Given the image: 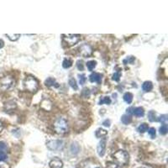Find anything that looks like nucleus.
Returning <instances> with one entry per match:
<instances>
[{"instance_id": "obj_1", "label": "nucleus", "mask_w": 168, "mask_h": 168, "mask_svg": "<svg viewBox=\"0 0 168 168\" xmlns=\"http://www.w3.org/2000/svg\"><path fill=\"white\" fill-rule=\"evenodd\" d=\"M54 129H55V130H56V132L57 134H60V135L66 134L69 130L68 122L64 118H61L60 117L54 123Z\"/></svg>"}, {"instance_id": "obj_2", "label": "nucleus", "mask_w": 168, "mask_h": 168, "mask_svg": "<svg viewBox=\"0 0 168 168\" xmlns=\"http://www.w3.org/2000/svg\"><path fill=\"white\" fill-rule=\"evenodd\" d=\"M113 157L114 160L116 161L117 164H119V166H124V165H126L128 163L129 159V156L126 151H116L113 155Z\"/></svg>"}, {"instance_id": "obj_3", "label": "nucleus", "mask_w": 168, "mask_h": 168, "mask_svg": "<svg viewBox=\"0 0 168 168\" xmlns=\"http://www.w3.org/2000/svg\"><path fill=\"white\" fill-rule=\"evenodd\" d=\"M15 84V81L12 77L10 76L3 77L0 79V90L3 92L8 91L12 88H14Z\"/></svg>"}, {"instance_id": "obj_4", "label": "nucleus", "mask_w": 168, "mask_h": 168, "mask_svg": "<svg viewBox=\"0 0 168 168\" xmlns=\"http://www.w3.org/2000/svg\"><path fill=\"white\" fill-rule=\"evenodd\" d=\"M24 86L26 90H28L31 93H35L37 91V89L39 88V83H38V81L36 80L35 77H28L24 79Z\"/></svg>"}, {"instance_id": "obj_5", "label": "nucleus", "mask_w": 168, "mask_h": 168, "mask_svg": "<svg viewBox=\"0 0 168 168\" xmlns=\"http://www.w3.org/2000/svg\"><path fill=\"white\" fill-rule=\"evenodd\" d=\"M63 40L64 41L70 46L76 45L79 40L80 36L79 35H74V34H70V35H63Z\"/></svg>"}, {"instance_id": "obj_6", "label": "nucleus", "mask_w": 168, "mask_h": 168, "mask_svg": "<svg viewBox=\"0 0 168 168\" xmlns=\"http://www.w3.org/2000/svg\"><path fill=\"white\" fill-rule=\"evenodd\" d=\"M79 53L82 56L88 57L90 56L93 53V49L88 44H82L79 48Z\"/></svg>"}, {"instance_id": "obj_7", "label": "nucleus", "mask_w": 168, "mask_h": 168, "mask_svg": "<svg viewBox=\"0 0 168 168\" xmlns=\"http://www.w3.org/2000/svg\"><path fill=\"white\" fill-rule=\"evenodd\" d=\"M63 143L62 140H50L46 143V146L51 151H57L62 148Z\"/></svg>"}, {"instance_id": "obj_8", "label": "nucleus", "mask_w": 168, "mask_h": 168, "mask_svg": "<svg viewBox=\"0 0 168 168\" xmlns=\"http://www.w3.org/2000/svg\"><path fill=\"white\" fill-rule=\"evenodd\" d=\"M105 148H106V139L102 140L97 147V154L99 156H104V153H105Z\"/></svg>"}, {"instance_id": "obj_9", "label": "nucleus", "mask_w": 168, "mask_h": 168, "mask_svg": "<svg viewBox=\"0 0 168 168\" xmlns=\"http://www.w3.org/2000/svg\"><path fill=\"white\" fill-rule=\"evenodd\" d=\"M50 168H62L63 167V162L60 160L58 157H55L54 159L50 161L49 163Z\"/></svg>"}, {"instance_id": "obj_10", "label": "nucleus", "mask_w": 168, "mask_h": 168, "mask_svg": "<svg viewBox=\"0 0 168 168\" xmlns=\"http://www.w3.org/2000/svg\"><path fill=\"white\" fill-rule=\"evenodd\" d=\"M89 79H90L91 82L100 83L102 81V75L100 73H97V72H93L89 76Z\"/></svg>"}, {"instance_id": "obj_11", "label": "nucleus", "mask_w": 168, "mask_h": 168, "mask_svg": "<svg viewBox=\"0 0 168 168\" xmlns=\"http://www.w3.org/2000/svg\"><path fill=\"white\" fill-rule=\"evenodd\" d=\"M45 84L47 87H55V88H58L59 87V84L56 82V80L54 78H51V77L47 78L46 80V82H45Z\"/></svg>"}, {"instance_id": "obj_12", "label": "nucleus", "mask_w": 168, "mask_h": 168, "mask_svg": "<svg viewBox=\"0 0 168 168\" xmlns=\"http://www.w3.org/2000/svg\"><path fill=\"white\" fill-rule=\"evenodd\" d=\"M15 108H16V104H15V102H14V101H9V102H8L7 104H5V107H4L6 112L13 111Z\"/></svg>"}, {"instance_id": "obj_13", "label": "nucleus", "mask_w": 168, "mask_h": 168, "mask_svg": "<svg viewBox=\"0 0 168 168\" xmlns=\"http://www.w3.org/2000/svg\"><path fill=\"white\" fill-rule=\"evenodd\" d=\"M133 113L136 115V117H142V116H144V109L141 108V107L136 108V109H134V110H133Z\"/></svg>"}, {"instance_id": "obj_14", "label": "nucleus", "mask_w": 168, "mask_h": 168, "mask_svg": "<svg viewBox=\"0 0 168 168\" xmlns=\"http://www.w3.org/2000/svg\"><path fill=\"white\" fill-rule=\"evenodd\" d=\"M107 135H108V132L105 129H97L96 130V132H95V136H96L97 138H104Z\"/></svg>"}, {"instance_id": "obj_15", "label": "nucleus", "mask_w": 168, "mask_h": 168, "mask_svg": "<svg viewBox=\"0 0 168 168\" xmlns=\"http://www.w3.org/2000/svg\"><path fill=\"white\" fill-rule=\"evenodd\" d=\"M153 88V85H152L151 82H144L142 85V89L144 90V92H150L151 91Z\"/></svg>"}, {"instance_id": "obj_16", "label": "nucleus", "mask_w": 168, "mask_h": 168, "mask_svg": "<svg viewBox=\"0 0 168 168\" xmlns=\"http://www.w3.org/2000/svg\"><path fill=\"white\" fill-rule=\"evenodd\" d=\"M124 100L125 103L127 104H131L132 101H133V94L130 93H126L124 95Z\"/></svg>"}, {"instance_id": "obj_17", "label": "nucleus", "mask_w": 168, "mask_h": 168, "mask_svg": "<svg viewBox=\"0 0 168 168\" xmlns=\"http://www.w3.org/2000/svg\"><path fill=\"white\" fill-rule=\"evenodd\" d=\"M121 121H122V123L124 124H129V123H131L132 119H131V117H130L129 115H128V114H124V115L122 116V118H121Z\"/></svg>"}, {"instance_id": "obj_18", "label": "nucleus", "mask_w": 168, "mask_h": 168, "mask_svg": "<svg viewBox=\"0 0 168 168\" xmlns=\"http://www.w3.org/2000/svg\"><path fill=\"white\" fill-rule=\"evenodd\" d=\"M111 104V98L109 97H103L100 100H99V105H102V104Z\"/></svg>"}, {"instance_id": "obj_19", "label": "nucleus", "mask_w": 168, "mask_h": 168, "mask_svg": "<svg viewBox=\"0 0 168 168\" xmlns=\"http://www.w3.org/2000/svg\"><path fill=\"white\" fill-rule=\"evenodd\" d=\"M148 130V124L146 123H143L141 124L139 127H138V131L140 133H144L145 131Z\"/></svg>"}, {"instance_id": "obj_20", "label": "nucleus", "mask_w": 168, "mask_h": 168, "mask_svg": "<svg viewBox=\"0 0 168 168\" xmlns=\"http://www.w3.org/2000/svg\"><path fill=\"white\" fill-rule=\"evenodd\" d=\"M87 67L89 71H93L97 66V62L95 61H90V62H87Z\"/></svg>"}, {"instance_id": "obj_21", "label": "nucleus", "mask_w": 168, "mask_h": 168, "mask_svg": "<svg viewBox=\"0 0 168 168\" xmlns=\"http://www.w3.org/2000/svg\"><path fill=\"white\" fill-rule=\"evenodd\" d=\"M72 66V60H70V59H65L64 61H63V62H62V66H63L64 68H66V69L70 68Z\"/></svg>"}, {"instance_id": "obj_22", "label": "nucleus", "mask_w": 168, "mask_h": 168, "mask_svg": "<svg viewBox=\"0 0 168 168\" xmlns=\"http://www.w3.org/2000/svg\"><path fill=\"white\" fill-rule=\"evenodd\" d=\"M148 119L151 122H154V121H156V114L155 111H150L148 113Z\"/></svg>"}, {"instance_id": "obj_23", "label": "nucleus", "mask_w": 168, "mask_h": 168, "mask_svg": "<svg viewBox=\"0 0 168 168\" xmlns=\"http://www.w3.org/2000/svg\"><path fill=\"white\" fill-rule=\"evenodd\" d=\"M69 85H70L74 90H77V89H78V86H77V81L75 80L74 78H70V80H69Z\"/></svg>"}, {"instance_id": "obj_24", "label": "nucleus", "mask_w": 168, "mask_h": 168, "mask_svg": "<svg viewBox=\"0 0 168 168\" xmlns=\"http://www.w3.org/2000/svg\"><path fill=\"white\" fill-rule=\"evenodd\" d=\"M6 36H7L10 40L15 41V40H17L20 37V35H19V34H16V35H9V34H7Z\"/></svg>"}, {"instance_id": "obj_25", "label": "nucleus", "mask_w": 168, "mask_h": 168, "mask_svg": "<svg viewBox=\"0 0 168 168\" xmlns=\"http://www.w3.org/2000/svg\"><path fill=\"white\" fill-rule=\"evenodd\" d=\"M135 60H136V58L134 57V56H127V58L126 59H124V61H123V62L124 63V64H132L134 62H135Z\"/></svg>"}, {"instance_id": "obj_26", "label": "nucleus", "mask_w": 168, "mask_h": 168, "mask_svg": "<svg viewBox=\"0 0 168 168\" xmlns=\"http://www.w3.org/2000/svg\"><path fill=\"white\" fill-rule=\"evenodd\" d=\"M120 77H121V71L119 70L113 75L112 79L113 81H115V82H119L120 79Z\"/></svg>"}, {"instance_id": "obj_27", "label": "nucleus", "mask_w": 168, "mask_h": 168, "mask_svg": "<svg viewBox=\"0 0 168 168\" xmlns=\"http://www.w3.org/2000/svg\"><path fill=\"white\" fill-rule=\"evenodd\" d=\"M160 135H166L167 133V124H164L161 125V127L160 128Z\"/></svg>"}, {"instance_id": "obj_28", "label": "nucleus", "mask_w": 168, "mask_h": 168, "mask_svg": "<svg viewBox=\"0 0 168 168\" xmlns=\"http://www.w3.org/2000/svg\"><path fill=\"white\" fill-rule=\"evenodd\" d=\"M106 168H120V166L115 162H108Z\"/></svg>"}, {"instance_id": "obj_29", "label": "nucleus", "mask_w": 168, "mask_h": 168, "mask_svg": "<svg viewBox=\"0 0 168 168\" xmlns=\"http://www.w3.org/2000/svg\"><path fill=\"white\" fill-rule=\"evenodd\" d=\"M148 133L150 136L151 137V139H155V137L156 136V129L155 128H150L148 130Z\"/></svg>"}, {"instance_id": "obj_30", "label": "nucleus", "mask_w": 168, "mask_h": 168, "mask_svg": "<svg viewBox=\"0 0 168 168\" xmlns=\"http://www.w3.org/2000/svg\"><path fill=\"white\" fill-rule=\"evenodd\" d=\"M158 120L160 121V122H161L163 124H167V115H161L160 118L158 119Z\"/></svg>"}, {"instance_id": "obj_31", "label": "nucleus", "mask_w": 168, "mask_h": 168, "mask_svg": "<svg viewBox=\"0 0 168 168\" xmlns=\"http://www.w3.org/2000/svg\"><path fill=\"white\" fill-rule=\"evenodd\" d=\"M86 76L84 75V74H82V75H79V82H80L81 85H83L84 83H85V82H86Z\"/></svg>"}, {"instance_id": "obj_32", "label": "nucleus", "mask_w": 168, "mask_h": 168, "mask_svg": "<svg viewBox=\"0 0 168 168\" xmlns=\"http://www.w3.org/2000/svg\"><path fill=\"white\" fill-rule=\"evenodd\" d=\"M7 159V154L3 151H0V161H4Z\"/></svg>"}, {"instance_id": "obj_33", "label": "nucleus", "mask_w": 168, "mask_h": 168, "mask_svg": "<svg viewBox=\"0 0 168 168\" xmlns=\"http://www.w3.org/2000/svg\"><path fill=\"white\" fill-rule=\"evenodd\" d=\"M7 144H5L4 142H3V141H1L0 142V151H3L4 152V151H6L7 150Z\"/></svg>"}, {"instance_id": "obj_34", "label": "nucleus", "mask_w": 168, "mask_h": 168, "mask_svg": "<svg viewBox=\"0 0 168 168\" xmlns=\"http://www.w3.org/2000/svg\"><path fill=\"white\" fill-rule=\"evenodd\" d=\"M82 94H83V96L85 97H88L90 95V92H89V89L88 88H84L83 89V91H82Z\"/></svg>"}, {"instance_id": "obj_35", "label": "nucleus", "mask_w": 168, "mask_h": 168, "mask_svg": "<svg viewBox=\"0 0 168 168\" xmlns=\"http://www.w3.org/2000/svg\"><path fill=\"white\" fill-rule=\"evenodd\" d=\"M77 66V68H78L80 71H82V70H83V65H82V61H78Z\"/></svg>"}, {"instance_id": "obj_36", "label": "nucleus", "mask_w": 168, "mask_h": 168, "mask_svg": "<svg viewBox=\"0 0 168 168\" xmlns=\"http://www.w3.org/2000/svg\"><path fill=\"white\" fill-rule=\"evenodd\" d=\"M103 124H104L105 127H109L110 126V120H106L103 122Z\"/></svg>"}, {"instance_id": "obj_37", "label": "nucleus", "mask_w": 168, "mask_h": 168, "mask_svg": "<svg viewBox=\"0 0 168 168\" xmlns=\"http://www.w3.org/2000/svg\"><path fill=\"white\" fill-rule=\"evenodd\" d=\"M3 46H4V42L2 40H0V49L3 48Z\"/></svg>"}, {"instance_id": "obj_38", "label": "nucleus", "mask_w": 168, "mask_h": 168, "mask_svg": "<svg viewBox=\"0 0 168 168\" xmlns=\"http://www.w3.org/2000/svg\"><path fill=\"white\" fill-rule=\"evenodd\" d=\"M132 110H134V108H129V109H127V112H128L129 113H133Z\"/></svg>"}, {"instance_id": "obj_39", "label": "nucleus", "mask_w": 168, "mask_h": 168, "mask_svg": "<svg viewBox=\"0 0 168 168\" xmlns=\"http://www.w3.org/2000/svg\"><path fill=\"white\" fill-rule=\"evenodd\" d=\"M3 124H2V123L0 122V132H1L2 130H3Z\"/></svg>"}, {"instance_id": "obj_40", "label": "nucleus", "mask_w": 168, "mask_h": 168, "mask_svg": "<svg viewBox=\"0 0 168 168\" xmlns=\"http://www.w3.org/2000/svg\"><path fill=\"white\" fill-rule=\"evenodd\" d=\"M96 168H99V167H96Z\"/></svg>"}]
</instances>
